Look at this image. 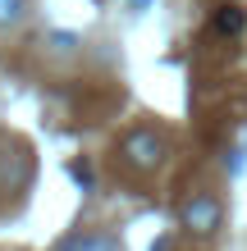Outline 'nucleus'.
I'll use <instances>...</instances> for the list:
<instances>
[{"label":"nucleus","mask_w":247,"mask_h":251,"mask_svg":"<svg viewBox=\"0 0 247 251\" xmlns=\"http://www.w3.org/2000/svg\"><path fill=\"white\" fill-rule=\"evenodd\" d=\"M211 27H215V37H238L243 27H247V9L243 5H215V14H211Z\"/></svg>","instance_id":"4"},{"label":"nucleus","mask_w":247,"mask_h":251,"mask_svg":"<svg viewBox=\"0 0 247 251\" xmlns=\"http://www.w3.org/2000/svg\"><path fill=\"white\" fill-rule=\"evenodd\" d=\"M224 224V205L220 197H211V192H192L183 205H179V228L192 233V238H215Z\"/></svg>","instance_id":"1"},{"label":"nucleus","mask_w":247,"mask_h":251,"mask_svg":"<svg viewBox=\"0 0 247 251\" xmlns=\"http://www.w3.org/2000/svg\"><path fill=\"white\" fill-rule=\"evenodd\" d=\"M55 251H124V242L114 233H101V228H87V233H69V238L55 247Z\"/></svg>","instance_id":"3"},{"label":"nucleus","mask_w":247,"mask_h":251,"mask_svg":"<svg viewBox=\"0 0 247 251\" xmlns=\"http://www.w3.org/2000/svg\"><path fill=\"white\" fill-rule=\"evenodd\" d=\"M27 19V0H0V32H14Z\"/></svg>","instance_id":"5"},{"label":"nucleus","mask_w":247,"mask_h":251,"mask_svg":"<svg viewBox=\"0 0 247 251\" xmlns=\"http://www.w3.org/2000/svg\"><path fill=\"white\" fill-rule=\"evenodd\" d=\"M119 160L133 174H156V165L165 160V137L156 128H133L128 137L119 142Z\"/></svg>","instance_id":"2"},{"label":"nucleus","mask_w":247,"mask_h":251,"mask_svg":"<svg viewBox=\"0 0 247 251\" xmlns=\"http://www.w3.org/2000/svg\"><path fill=\"white\" fill-rule=\"evenodd\" d=\"M74 46H78V37H74V32H51V37H46V50H51V55H60V60H64V55H74Z\"/></svg>","instance_id":"6"}]
</instances>
